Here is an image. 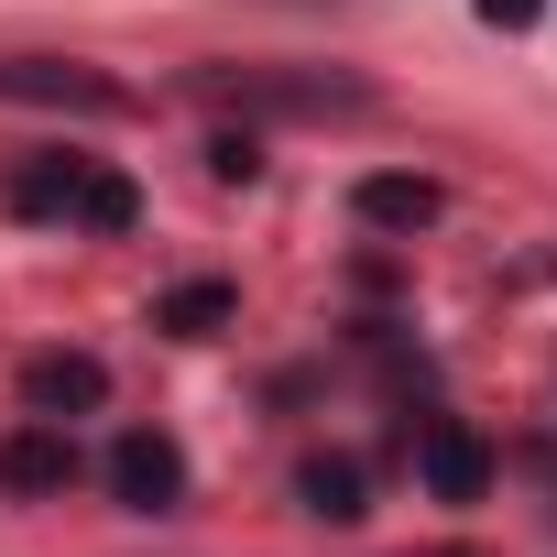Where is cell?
I'll return each mask as SVG.
<instances>
[{
	"label": "cell",
	"instance_id": "3957f363",
	"mask_svg": "<svg viewBox=\"0 0 557 557\" xmlns=\"http://www.w3.org/2000/svg\"><path fill=\"white\" fill-rule=\"evenodd\" d=\"M0 99H23V110H77V121H121V110H132L121 77L66 66V55H0Z\"/></svg>",
	"mask_w": 557,
	"mask_h": 557
},
{
	"label": "cell",
	"instance_id": "5b68a950",
	"mask_svg": "<svg viewBox=\"0 0 557 557\" xmlns=\"http://www.w3.org/2000/svg\"><path fill=\"white\" fill-rule=\"evenodd\" d=\"M416 481H426L437 503H481V492H492V448H481V426L426 416V426H416Z\"/></svg>",
	"mask_w": 557,
	"mask_h": 557
},
{
	"label": "cell",
	"instance_id": "9c48e42d",
	"mask_svg": "<svg viewBox=\"0 0 557 557\" xmlns=\"http://www.w3.org/2000/svg\"><path fill=\"white\" fill-rule=\"evenodd\" d=\"M230 307H240V296L219 285V273H197V285H175V296L153 307V329H175V339H219V329H230Z\"/></svg>",
	"mask_w": 557,
	"mask_h": 557
},
{
	"label": "cell",
	"instance_id": "6da1fadb",
	"mask_svg": "<svg viewBox=\"0 0 557 557\" xmlns=\"http://www.w3.org/2000/svg\"><path fill=\"white\" fill-rule=\"evenodd\" d=\"M0 197H12V219H45V230H99V240H121V230L143 219L132 175H110V164H88V153H23L12 175H0Z\"/></svg>",
	"mask_w": 557,
	"mask_h": 557
},
{
	"label": "cell",
	"instance_id": "52a82bcc",
	"mask_svg": "<svg viewBox=\"0 0 557 557\" xmlns=\"http://www.w3.org/2000/svg\"><path fill=\"white\" fill-rule=\"evenodd\" d=\"M99 394H110V372H99L88 350H34V361H23V416H55V426H66V416H88Z\"/></svg>",
	"mask_w": 557,
	"mask_h": 557
},
{
	"label": "cell",
	"instance_id": "277c9868",
	"mask_svg": "<svg viewBox=\"0 0 557 557\" xmlns=\"http://www.w3.org/2000/svg\"><path fill=\"white\" fill-rule=\"evenodd\" d=\"M110 492H121L132 513H175V503H186V448H175L164 426H121V437H110Z\"/></svg>",
	"mask_w": 557,
	"mask_h": 557
},
{
	"label": "cell",
	"instance_id": "30bf717a",
	"mask_svg": "<svg viewBox=\"0 0 557 557\" xmlns=\"http://www.w3.org/2000/svg\"><path fill=\"white\" fill-rule=\"evenodd\" d=\"M296 503H307L318 524H350V513H361V459H307V470H296Z\"/></svg>",
	"mask_w": 557,
	"mask_h": 557
},
{
	"label": "cell",
	"instance_id": "7c38bea8",
	"mask_svg": "<svg viewBox=\"0 0 557 557\" xmlns=\"http://www.w3.org/2000/svg\"><path fill=\"white\" fill-rule=\"evenodd\" d=\"M535 12H546V0H481V23H492V34H524Z\"/></svg>",
	"mask_w": 557,
	"mask_h": 557
},
{
	"label": "cell",
	"instance_id": "7a4b0ae2",
	"mask_svg": "<svg viewBox=\"0 0 557 557\" xmlns=\"http://www.w3.org/2000/svg\"><path fill=\"white\" fill-rule=\"evenodd\" d=\"M197 99H219L240 121H361L372 77H350V66H197Z\"/></svg>",
	"mask_w": 557,
	"mask_h": 557
},
{
	"label": "cell",
	"instance_id": "8fae6325",
	"mask_svg": "<svg viewBox=\"0 0 557 557\" xmlns=\"http://www.w3.org/2000/svg\"><path fill=\"white\" fill-rule=\"evenodd\" d=\"M208 175H219V186H251V175H262L251 132H208Z\"/></svg>",
	"mask_w": 557,
	"mask_h": 557
},
{
	"label": "cell",
	"instance_id": "8992f818",
	"mask_svg": "<svg viewBox=\"0 0 557 557\" xmlns=\"http://www.w3.org/2000/svg\"><path fill=\"white\" fill-rule=\"evenodd\" d=\"M66 481H77V448H66L55 416L0 426V492H12V503H45V492H66Z\"/></svg>",
	"mask_w": 557,
	"mask_h": 557
},
{
	"label": "cell",
	"instance_id": "ba28073f",
	"mask_svg": "<svg viewBox=\"0 0 557 557\" xmlns=\"http://www.w3.org/2000/svg\"><path fill=\"white\" fill-rule=\"evenodd\" d=\"M350 208H361V230H426L448 197H437L426 175H361V186H350Z\"/></svg>",
	"mask_w": 557,
	"mask_h": 557
},
{
	"label": "cell",
	"instance_id": "4fadbf2b",
	"mask_svg": "<svg viewBox=\"0 0 557 557\" xmlns=\"http://www.w3.org/2000/svg\"><path fill=\"white\" fill-rule=\"evenodd\" d=\"M426 557H481V546H426Z\"/></svg>",
	"mask_w": 557,
	"mask_h": 557
}]
</instances>
